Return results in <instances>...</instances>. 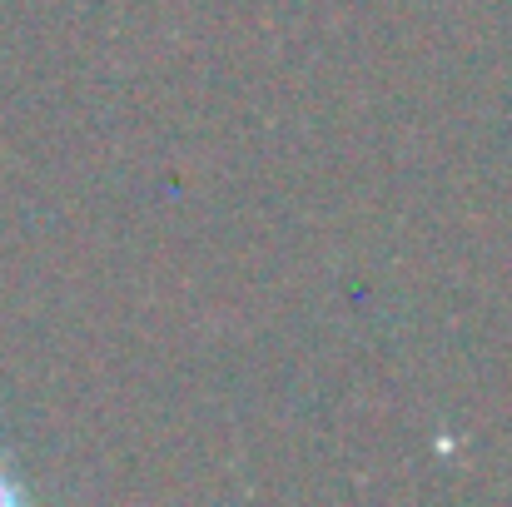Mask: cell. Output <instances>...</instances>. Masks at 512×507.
Wrapping results in <instances>:
<instances>
[{
	"instance_id": "6da1fadb",
	"label": "cell",
	"mask_w": 512,
	"mask_h": 507,
	"mask_svg": "<svg viewBox=\"0 0 512 507\" xmlns=\"http://www.w3.org/2000/svg\"><path fill=\"white\" fill-rule=\"evenodd\" d=\"M30 498H35V493H30L20 463H15L10 453H0V507H20V503H30Z\"/></svg>"
}]
</instances>
